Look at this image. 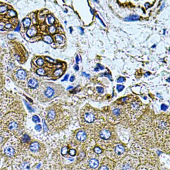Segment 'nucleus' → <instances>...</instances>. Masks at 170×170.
<instances>
[{
    "label": "nucleus",
    "mask_w": 170,
    "mask_h": 170,
    "mask_svg": "<svg viewBox=\"0 0 170 170\" xmlns=\"http://www.w3.org/2000/svg\"><path fill=\"white\" fill-rule=\"evenodd\" d=\"M21 147L19 142L16 138H10L4 145L1 151L5 157L15 158L20 153Z\"/></svg>",
    "instance_id": "f257e3e1"
},
{
    "label": "nucleus",
    "mask_w": 170,
    "mask_h": 170,
    "mask_svg": "<svg viewBox=\"0 0 170 170\" xmlns=\"http://www.w3.org/2000/svg\"><path fill=\"white\" fill-rule=\"evenodd\" d=\"M139 164L138 157L127 155L117 162L114 170H135Z\"/></svg>",
    "instance_id": "f03ea898"
},
{
    "label": "nucleus",
    "mask_w": 170,
    "mask_h": 170,
    "mask_svg": "<svg viewBox=\"0 0 170 170\" xmlns=\"http://www.w3.org/2000/svg\"><path fill=\"white\" fill-rule=\"evenodd\" d=\"M35 164V160L28 155L19 153L14 159L12 163L13 170H31Z\"/></svg>",
    "instance_id": "7ed1b4c3"
},
{
    "label": "nucleus",
    "mask_w": 170,
    "mask_h": 170,
    "mask_svg": "<svg viewBox=\"0 0 170 170\" xmlns=\"http://www.w3.org/2000/svg\"><path fill=\"white\" fill-rule=\"evenodd\" d=\"M126 153V148L122 145H117L113 148V150H109L107 152L108 159L114 162H118L122 159L125 157Z\"/></svg>",
    "instance_id": "20e7f679"
},
{
    "label": "nucleus",
    "mask_w": 170,
    "mask_h": 170,
    "mask_svg": "<svg viewBox=\"0 0 170 170\" xmlns=\"http://www.w3.org/2000/svg\"><path fill=\"white\" fill-rule=\"evenodd\" d=\"M115 164L114 162L108 158L104 159L98 170H114Z\"/></svg>",
    "instance_id": "39448f33"
},
{
    "label": "nucleus",
    "mask_w": 170,
    "mask_h": 170,
    "mask_svg": "<svg viewBox=\"0 0 170 170\" xmlns=\"http://www.w3.org/2000/svg\"><path fill=\"white\" fill-rule=\"evenodd\" d=\"M11 133L4 130H0V151H1L4 145L9 139Z\"/></svg>",
    "instance_id": "423d86ee"
},
{
    "label": "nucleus",
    "mask_w": 170,
    "mask_h": 170,
    "mask_svg": "<svg viewBox=\"0 0 170 170\" xmlns=\"http://www.w3.org/2000/svg\"><path fill=\"white\" fill-rule=\"evenodd\" d=\"M100 165L99 161L96 158H91L88 161V167L92 170L97 169Z\"/></svg>",
    "instance_id": "0eeeda50"
},
{
    "label": "nucleus",
    "mask_w": 170,
    "mask_h": 170,
    "mask_svg": "<svg viewBox=\"0 0 170 170\" xmlns=\"http://www.w3.org/2000/svg\"><path fill=\"white\" fill-rule=\"evenodd\" d=\"M83 117L85 121L88 123H93L95 119L94 114L92 112H86L84 114Z\"/></svg>",
    "instance_id": "6e6552de"
},
{
    "label": "nucleus",
    "mask_w": 170,
    "mask_h": 170,
    "mask_svg": "<svg viewBox=\"0 0 170 170\" xmlns=\"http://www.w3.org/2000/svg\"><path fill=\"white\" fill-rule=\"evenodd\" d=\"M100 135L101 138L105 140H107L111 136L110 132L107 129H102L100 131Z\"/></svg>",
    "instance_id": "1a4fd4ad"
},
{
    "label": "nucleus",
    "mask_w": 170,
    "mask_h": 170,
    "mask_svg": "<svg viewBox=\"0 0 170 170\" xmlns=\"http://www.w3.org/2000/svg\"><path fill=\"white\" fill-rule=\"evenodd\" d=\"M40 149L39 144L37 142H33L29 146V150L32 153H36Z\"/></svg>",
    "instance_id": "9d476101"
},
{
    "label": "nucleus",
    "mask_w": 170,
    "mask_h": 170,
    "mask_svg": "<svg viewBox=\"0 0 170 170\" xmlns=\"http://www.w3.org/2000/svg\"><path fill=\"white\" fill-rule=\"evenodd\" d=\"M54 88L50 86H49L46 88L44 91V95L48 98H51L54 96Z\"/></svg>",
    "instance_id": "9b49d317"
},
{
    "label": "nucleus",
    "mask_w": 170,
    "mask_h": 170,
    "mask_svg": "<svg viewBox=\"0 0 170 170\" xmlns=\"http://www.w3.org/2000/svg\"><path fill=\"white\" fill-rule=\"evenodd\" d=\"M140 19V17L137 15H132L130 16H128L124 19V21L126 22H133L138 21Z\"/></svg>",
    "instance_id": "f8f14e48"
},
{
    "label": "nucleus",
    "mask_w": 170,
    "mask_h": 170,
    "mask_svg": "<svg viewBox=\"0 0 170 170\" xmlns=\"http://www.w3.org/2000/svg\"><path fill=\"white\" fill-rule=\"evenodd\" d=\"M77 139L80 141H83L86 138V134L84 131H80L76 135Z\"/></svg>",
    "instance_id": "ddd939ff"
},
{
    "label": "nucleus",
    "mask_w": 170,
    "mask_h": 170,
    "mask_svg": "<svg viewBox=\"0 0 170 170\" xmlns=\"http://www.w3.org/2000/svg\"><path fill=\"white\" fill-rule=\"evenodd\" d=\"M17 77L19 79L23 80L25 79L26 76V73L25 71L23 69H20L17 72L16 74Z\"/></svg>",
    "instance_id": "4468645a"
},
{
    "label": "nucleus",
    "mask_w": 170,
    "mask_h": 170,
    "mask_svg": "<svg viewBox=\"0 0 170 170\" xmlns=\"http://www.w3.org/2000/svg\"><path fill=\"white\" fill-rule=\"evenodd\" d=\"M28 84L30 88H35L37 87V86L38 85V82L36 79L33 78V79H31L28 82Z\"/></svg>",
    "instance_id": "2eb2a0df"
},
{
    "label": "nucleus",
    "mask_w": 170,
    "mask_h": 170,
    "mask_svg": "<svg viewBox=\"0 0 170 170\" xmlns=\"http://www.w3.org/2000/svg\"><path fill=\"white\" fill-rule=\"evenodd\" d=\"M43 40L44 41H45L46 42H47V44H50L52 42H53V39L52 37L50 36H44L43 38Z\"/></svg>",
    "instance_id": "dca6fc26"
},
{
    "label": "nucleus",
    "mask_w": 170,
    "mask_h": 170,
    "mask_svg": "<svg viewBox=\"0 0 170 170\" xmlns=\"http://www.w3.org/2000/svg\"><path fill=\"white\" fill-rule=\"evenodd\" d=\"M63 70L61 69H57L54 71V76L55 77H59L61 76L63 74Z\"/></svg>",
    "instance_id": "f3484780"
},
{
    "label": "nucleus",
    "mask_w": 170,
    "mask_h": 170,
    "mask_svg": "<svg viewBox=\"0 0 170 170\" xmlns=\"http://www.w3.org/2000/svg\"><path fill=\"white\" fill-rule=\"evenodd\" d=\"M36 34V31H35L34 29H29L27 32V35H28L29 37L35 36Z\"/></svg>",
    "instance_id": "a211bd4d"
},
{
    "label": "nucleus",
    "mask_w": 170,
    "mask_h": 170,
    "mask_svg": "<svg viewBox=\"0 0 170 170\" xmlns=\"http://www.w3.org/2000/svg\"><path fill=\"white\" fill-rule=\"evenodd\" d=\"M23 24L25 28H28L31 25V20L29 19H25L23 20Z\"/></svg>",
    "instance_id": "6ab92c4d"
},
{
    "label": "nucleus",
    "mask_w": 170,
    "mask_h": 170,
    "mask_svg": "<svg viewBox=\"0 0 170 170\" xmlns=\"http://www.w3.org/2000/svg\"><path fill=\"white\" fill-rule=\"evenodd\" d=\"M55 40L56 41H57L59 44H61L63 42V38L62 36H61L60 35H56L54 37Z\"/></svg>",
    "instance_id": "aec40b11"
},
{
    "label": "nucleus",
    "mask_w": 170,
    "mask_h": 170,
    "mask_svg": "<svg viewBox=\"0 0 170 170\" xmlns=\"http://www.w3.org/2000/svg\"><path fill=\"white\" fill-rule=\"evenodd\" d=\"M69 152L68 151V148L66 146L63 147V148L61 149V154H62V156H66Z\"/></svg>",
    "instance_id": "412c9836"
},
{
    "label": "nucleus",
    "mask_w": 170,
    "mask_h": 170,
    "mask_svg": "<svg viewBox=\"0 0 170 170\" xmlns=\"http://www.w3.org/2000/svg\"><path fill=\"white\" fill-rule=\"evenodd\" d=\"M47 17L49 23L50 24H51V25L53 24L54 22V21H55V19H54V17L52 16V15H49Z\"/></svg>",
    "instance_id": "4be33fe9"
},
{
    "label": "nucleus",
    "mask_w": 170,
    "mask_h": 170,
    "mask_svg": "<svg viewBox=\"0 0 170 170\" xmlns=\"http://www.w3.org/2000/svg\"><path fill=\"white\" fill-rule=\"evenodd\" d=\"M94 151L95 153H96V154H100L102 153V149H101L98 146L95 147L94 148Z\"/></svg>",
    "instance_id": "5701e85b"
},
{
    "label": "nucleus",
    "mask_w": 170,
    "mask_h": 170,
    "mask_svg": "<svg viewBox=\"0 0 170 170\" xmlns=\"http://www.w3.org/2000/svg\"><path fill=\"white\" fill-rule=\"evenodd\" d=\"M69 154L70 155V156L73 157L74 156H76V151L75 149H70L69 151Z\"/></svg>",
    "instance_id": "b1692460"
},
{
    "label": "nucleus",
    "mask_w": 170,
    "mask_h": 170,
    "mask_svg": "<svg viewBox=\"0 0 170 170\" xmlns=\"http://www.w3.org/2000/svg\"><path fill=\"white\" fill-rule=\"evenodd\" d=\"M36 63L38 66H42L44 64V60H43L42 58H39L38 60H37Z\"/></svg>",
    "instance_id": "393cba45"
},
{
    "label": "nucleus",
    "mask_w": 170,
    "mask_h": 170,
    "mask_svg": "<svg viewBox=\"0 0 170 170\" xmlns=\"http://www.w3.org/2000/svg\"><path fill=\"white\" fill-rule=\"evenodd\" d=\"M8 15L10 16V17H15L16 16V13L15 11H14V10H9L8 11Z\"/></svg>",
    "instance_id": "a878e982"
},
{
    "label": "nucleus",
    "mask_w": 170,
    "mask_h": 170,
    "mask_svg": "<svg viewBox=\"0 0 170 170\" xmlns=\"http://www.w3.org/2000/svg\"><path fill=\"white\" fill-rule=\"evenodd\" d=\"M36 72L38 74L41 76H44L45 74V71L43 69H39L37 70Z\"/></svg>",
    "instance_id": "bb28decb"
},
{
    "label": "nucleus",
    "mask_w": 170,
    "mask_h": 170,
    "mask_svg": "<svg viewBox=\"0 0 170 170\" xmlns=\"http://www.w3.org/2000/svg\"><path fill=\"white\" fill-rule=\"evenodd\" d=\"M113 113L114 115L118 116L120 114V110L119 108H115L113 110Z\"/></svg>",
    "instance_id": "cd10ccee"
},
{
    "label": "nucleus",
    "mask_w": 170,
    "mask_h": 170,
    "mask_svg": "<svg viewBox=\"0 0 170 170\" xmlns=\"http://www.w3.org/2000/svg\"><path fill=\"white\" fill-rule=\"evenodd\" d=\"M49 32L51 34H54L56 32V29L54 26H50L49 27Z\"/></svg>",
    "instance_id": "c85d7f7f"
},
{
    "label": "nucleus",
    "mask_w": 170,
    "mask_h": 170,
    "mask_svg": "<svg viewBox=\"0 0 170 170\" xmlns=\"http://www.w3.org/2000/svg\"><path fill=\"white\" fill-rule=\"evenodd\" d=\"M33 121L35 123H38L40 122V119L36 115H34V116L33 117Z\"/></svg>",
    "instance_id": "c756f323"
},
{
    "label": "nucleus",
    "mask_w": 170,
    "mask_h": 170,
    "mask_svg": "<svg viewBox=\"0 0 170 170\" xmlns=\"http://www.w3.org/2000/svg\"><path fill=\"white\" fill-rule=\"evenodd\" d=\"M45 59L47 60V61L48 62H50V63H57V62L55 61V60H54V59H51L50 58V57H45Z\"/></svg>",
    "instance_id": "7c9ffc66"
},
{
    "label": "nucleus",
    "mask_w": 170,
    "mask_h": 170,
    "mask_svg": "<svg viewBox=\"0 0 170 170\" xmlns=\"http://www.w3.org/2000/svg\"><path fill=\"white\" fill-rule=\"evenodd\" d=\"M125 86L124 85H117V91H118V92H120L122 91L123 90V89L124 88Z\"/></svg>",
    "instance_id": "2f4dec72"
},
{
    "label": "nucleus",
    "mask_w": 170,
    "mask_h": 170,
    "mask_svg": "<svg viewBox=\"0 0 170 170\" xmlns=\"http://www.w3.org/2000/svg\"><path fill=\"white\" fill-rule=\"evenodd\" d=\"M7 7L6 6H1L0 7V13H3L7 11Z\"/></svg>",
    "instance_id": "473e14b6"
},
{
    "label": "nucleus",
    "mask_w": 170,
    "mask_h": 170,
    "mask_svg": "<svg viewBox=\"0 0 170 170\" xmlns=\"http://www.w3.org/2000/svg\"><path fill=\"white\" fill-rule=\"evenodd\" d=\"M96 90L98 91V92L99 93H101V94H103L104 93V88L102 87H97L96 88Z\"/></svg>",
    "instance_id": "72a5a7b5"
},
{
    "label": "nucleus",
    "mask_w": 170,
    "mask_h": 170,
    "mask_svg": "<svg viewBox=\"0 0 170 170\" xmlns=\"http://www.w3.org/2000/svg\"><path fill=\"white\" fill-rule=\"evenodd\" d=\"M161 108L162 110H163V111H165V110H167L168 106L167 105H166L165 104H162L161 106Z\"/></svg>",
    "instance_id": "f704fd0d"
},
{
    "label": "nucleus",
    "mask_w": 170,
    "mask_h": 170,
    "mask_svg": "<svg viewBox=\"0 0 170 170\" xmlns=\"http://www.w3.org/2000/svg\"><path fill=\"white\" fill-rule=\"evenodd\" d=\"M125 81H126V79L124 77H120L117 80V82L118 83H122V82H124Z\"/></svg>",
    "instance_id": "c9c22d12"
},
{
    "label": "nucleus",
    "mask_w": 170,
    "mask_h": 170,
    "mask_svg": "<svg viewBox=\"0 0 170 170\" xmlns=\"http://www.w3.org/2000/svg\"><path fill=\"white\" fill-rule=\"evenodd\" d=\"M30 140V139L29 138V136L27 135H25L24 136V139H23V141L25 142H26L29 141Z\"/></svg>",
    "instance_id": "e433bc0d"
},
{
    "label": "nucleus",
    "mask_w": 170,
    "mask_h": 170,
    "mask_svg": "<svg viewBox=\"0 0 170 170\" xmlns=\"http://www.w3.org/2000/svg\"><path fill=\"white\" fill-rule=\"evenodd\" d=\"M104 76H106L108 78H109V79H110L111 81H112V77L111 74H110L109 73H104Z\"/></svg>",
    "instance_id": "4c0bfd02"
},
{
    "label": "nucleus",
    "mask_w": 170,
    "mask_h": 170,
    "mask_svg": "<svg viewBox=\"0 0 170 170\" xmlns=\"http://www.w3.org/2000/svg\"><path fill=\"white\" fill-rule=\"evenodd\" d=\"M41 129H42V127L41 125H37L36 126H35V129L38 131H40Z\"/></svg>",
    "instance_id": "58836bf2"
},
{
    "label": "nucleus",
    "mask_w": 170,
    "mask_h": 170,
    "mask_svg": "<svg viewBox=\"0 0 170 170\" xmlns=\"http://www.w3.org/2000/svg\"><path fill=\"white\" fill-rule=\"evenodd\" d=\"M97 68H98V69L101 70H103L104 69V66H102L101 64H100V63H98L97 64Z\"/></svg>",
    "instance_id": "ea45409f"
},
{
    "label": "nucleus",
    "mask_w": 170,
    "mask_h": 170,
    "mask_svg": "<svg viewBox=\"0 0 170 170\" xmlns=\"http://www.w3.org/2000/svg\"><path fill=\"white\" fill-rule=\"evenodd\" d=\"M43 125H44V131H47L48 130V128L46 126V124H45V122H44V120H43Z\"/></svg>",
    "instance_id": "a19ab883"
},
{
    "label": "nucleus",
    "mask_w": 170,
    "mask_h": 170,
    "mask_svg": "<svg viewBox=\"0 0 170 170\" xmlns=\"http://www.w3.org/2000/svg\"><path fill=\"white\" fill-rule=\"evenodd\" d=\"M96 18H98V19H99V20L100 21V22H101V23L102 24V25H103L104 26H105V27L106 26H105V25L104 24V22H103L102 21V19H100V17L98 16V14H97V15H96Z\"/></svg>",
    "instance_id": "79ce46f5"
},
{
    "label": "nucleus",
    "mask_w": 170,
    "mask_h": 170,
    "mask_svg": "<svg viewBox=\"0 0 170 170\" xmlns=\"http://www.w3.org/2000/svg\"><path fill=\"white\" fill-rule=\"evenodd\" d=\"M5 28L7 29H10L12 27V25L11 24H7L5 26Z\"/></svg>",
    "instance_id": "37998d69"
},
{
    "label": "nucleus",
    "mask_w": 170,
    "mask_h": 170,
    "mask_svg": "<svg viewBox=\"0 0 170 170\" xmlns=\"http://www.w3.org/2000/svg\"><path fill=\"white\" fill-rule=\"evenodd\" d=\"M13 170V169L11 167H4L3 169H2V170Z\"/></svg>",
    "instance_id": "c03bdc74"
},
{
    "label": "nucleus",
    "mask_w": 170,
    "mask_h": 170,
    "mask_svg": "<svg viewBox=\"0 0 170 170\" xmlns=\"http://www.w3.org/2000/svg\"><path fill=\"white\" fill-rule=\"evenodd\" d=\"M68 78H69V74H66V76H64V78L63 80H62V81H67V80H68Z\"/></svg>",
    "instance_id": "a18cd8bd"
},
{
    "label": "nucleus",
    "mask_w": 170,
    "mask_h": 170,
    "mask_svg": "<svg viewBox=\"0 0 170 170\" xmlns=\"http://www.w3.org/2000/svg\"><path fill=\"white\" fill-rule=\"evenodd\" d=\"M128 99V97H125V98H122V102H126V101H127Z\"/></svg>",
    "instance_id": "49530a36"
},
{
    "label": "nucleus",
    "mask_w": 170,
    "mask_h": 170,
    "mask_svg": "<svg viewBox=\"0 0 170 170\" xmlns=\"http://www.w3.org/2000/svg\"><path fill=\"white\" fill-rule=\"evenodd\" d=\"M74 80H75V77H74V76H71V77L70 78V81L71 82H73V81H74Z\"/></svg>",
    "instance_id": "de8ad7c7"
},
{
    "label": "nucleus",
    "mask_w": 170,
    "mask_h": 170,
    "mask_svg": "<svg viewBox=\"0 0 170 170\" xmlns=\"http://www.w3.org/2000/svg\"><path fill=\"white\" fill-rule=\"evenodd\" d=\"M82 75H83V76H85L86 78H89L90 77V76L88 74H86L85 72H82Z\"/></svg>",
    "instance_id": "09e8293b"
},
{
    "label": "nucleus",
    "mask_w": 170,
    "mask_h": 170,
    "mask_svg": "<svg viewBox=\"0 0 170 170\" xmlns=\"http://www.w3.org/2000/svg\"><path fill=\"white\" fill-rule=\"evenodd\" d=\"M76 63H78V62H79V61H80V59H79V56H78V55H76Z\"/></svg>",
    "instance_id": "8fccbe9b"
},
{
    "label": "nucleus",
    "mask_w": 170,
    "mask_h": 170,
    "mask_svg": "<svg viewBox=\"0 0 170 170\" xmlns=\"http://www.w3.org/2000/svg\"><path fill=\"white\" fill-rule=\"evenodd\" d=\"M74 70H76V71H78L79 70V66L78 65H75V66H74Z\"/></svg>",
    "instance_id": "3c124183"
},
{
    "label": "nucleus",
    "mask_w": 170,
    "mask_h": 170,
    "mask_svg": "<svg viewBox=\"0 0 170 170\" xmlns=\"http://www.w3.org/2000/svg\"><path fill=\"white\" fill-rule=\"evenodd\" d=\"M7 37H8V38H9V39H12V38H13V35H12V34L8 35Z\"/></svg>",
    "instance_id": "603ef678"
},
{
    "label": "nucleus",
    "mask_w": 170,
    "mask_h": 170,
    "mask_svg": "<svg viewBox=\"0 0 170 170\" xmlns=\"http://www.w3.org/2000/svg\"><path fill=\"white\" fill-rule=\"evenodd\" d=\"M79 29H80V31H81V34H83V33H84V30H83V29L81 28V27H79Z\"/></svg>",
    "instance_id": "864d4df0"
},
{
    "label": "nucleus",
    "mask_w": 170,
    "mask_h": 170,
    "mask_svg": "<svg viewBox=\"0 0 170 170\" xmlns=\"http://www.w3.org/2000/svg\"><path fill=\"white\" fill-rule=\"evenodd\" d=\"M19 28H20V26H19V25L18 26H17V27L15 29V31H17V32H19Z\"/></svg>",
    "instance_id": "5fc2aeb1"
},
{
    "label": "nucleus",
    "mask_w": 170,
    "mask_h": 170,
    "mask_svg": "<svg viewBox=\"0 0 170 170\" xmlns=\"http://www.w3.org/2000/svg\"><path fill=\"white\" fill-rule=\"evenodd\" d=\"M25 104L26 105H27V106L29 107V110H33V109H32V108H31V107H30V106H29V105H28V104H27V103L26 102H25Z\"/></svg>",
    "instance_id": "6e6d98bb"
},
{
    "label": "nucleus",
    "mask_w": 170,
    "mask_h": 170,
    "mask_svg": "<svg viewBox=\"0 0 170 170\" xmlns=\"http://www.w3.org/2000/svg\"><path fill=\"white\" fill-rule=\"evenodd\" d=\"M150 74H151V73H150L149 72H147L145 74V76H150Z\"/></svg>",
    "instance_id": "4d7b16f0"
},
{
    "label": "nucleus",
    "mask_w": 170,
    "mask_h": 170,
    "mask_svg": "<svg viewBox=\"0 0 170 170\" xmlns=\"http://www.w3.org/2000/svg\"><path fill=\"white\" fill-rule=\"evenodd\" d=\"M3 25H0V30H1V31H2L3 29Z\"/></svg>",
    "instance_id": "13d9d810"
},
{
    "label": "nucleus",
    "mask_w": 170,
    "mask_h": 170,
    "mask_svg": "<svg viewBox=\"0 0 170 170\" xmlns=\"http://www.w3.org/2000/svg\"><path fill=\"white\" fill-rule=\"evenodd\" d=\"M149 5H150V4L149 3H147L145 4V7H148Z\"/></svg>",
    "instance_id": "bf43d9fd"
},
{
    "label": "nucleus",
    "mask_w": 170,
    "mask_h": 170,
    "mask_svg": "<svg viewBox=\"0 0 170 170\" xmlns=\"http://www.w3.org/2000/svg\"><path fill=\"white\" fill-rule=\"evenodd\" d=\"M164 7V3L163 4H162V6H161V7H160L161 10H162V9H163V8Z\"/></svg>",
    "instance_id": "052dcab7"
},
{
    "label": "nucleus",
    "mask_w": 170,
    "mask_h": 170,
    "mask_svg": "<svg viewBox=\"0 0 170 170\" xmlns=\"http://www.w3.org/2000/svg\"><path fill=\"white\" fill-rule=\"evenodd\" d=\"M94 71H96V72H98V71H99V69H98V68H95Z\"/></svg>",
    "instance_id": "680f3d73"
},
{
    "label": "nucleus",
    "mask_w": 170,
    "mask_h": 170,
    "mask_svg": "<svg viewBox=\"0 0 170 170\" xmlns=\"http://www.w3.org/2000/svg\"><path fill=\"white\" fill-rule=\"evenodd\" d=\"M69 29L70 30V33H72V27H70Z\"/></svg>",
    "instance_id": "e2e57ef3"
},
{
    "label": "nucleus",
    "mask_w": 170,
    "mask_h": 170,
    "mask_svg": "<svg viewBox=\"0 0 170 170\" xmlns=\"http://www.w3.org/2000/svg\"><path fill=\"white\" fill-rule=\"evenodd\" d=\"M155 47H156V44H153V46H152V48H154Z\"/></svg>",
    "instance_id": "0e129e2a"
},
{
    "label": "nucleus",
    "mask_w": 170,
    "mask_h": 170,
    "mask_svg": "<svg viewBox=\"0 0 170 170\" xmlns=\"http://www.w3.org/2000/svg\"><path fill=\"white\" fill-rule=\"evenodd\" d=\"M167 81L170 83V78H168V79H167Z\"/></svg>",
    "instance_id": "69168bd1"
},
{
    "label": "nucleus",
    "mask_w": 170,
    "mask_h": 170,
    "mask_svg": "<svg viewBox=\"0 0 170 170\" xmlns=\"http://www.w3.org/2000/svg\"><path fill=\"white\" fill-rule=\"evenodd\" d=\"M72 88V86H70V87H69L68 88H67V90H69V89H70V88Z\"/></svg>",
    "instance_id": "338daca9"
}]
</instances>
